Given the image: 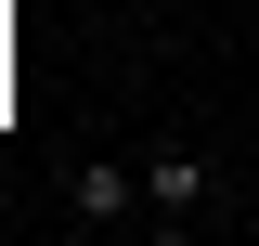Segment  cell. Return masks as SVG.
<instances>
[{
	"label": "cell",
	"instance_id": "6da1fadb",
	"mask_svg": "<svg viewBox=\"0 0 259 246\" xmlns=\"http://www.w3.org/2000/svg\"><path fill=\"white\" fill-rule=\"evenodd\" d=\"M207 194H221V182H207V155H194V143H156V155H143V220H168V233H182Z\"/></svg>",
	"mask_w": 259,
	"mask_h": 246
},
{
	"label": "cell",
	"instance_id": "7a4b0ae2",
	"mask_svg": "<svg viewBox=\"0 0 259 246\" xmlns=\"http://www.w3.org/2000/svg\"><path fill=\"white\" fill-rule=\"evenodd\" d=\"M65 208L91 220V233H104V220H143V169H117V155H104V169H78V194H65Z\"/></svg>",
	"mask_w": 259,
	"mask_h": 246
}]
</instances>
